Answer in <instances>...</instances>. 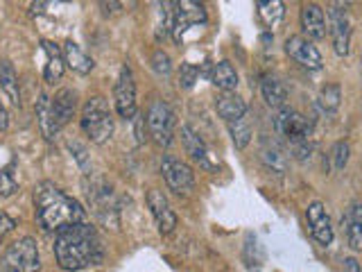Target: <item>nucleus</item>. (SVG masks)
<instances>
[{
	"instance_id": "f257e3e1",
	"label": "nucleus",
	"mask_w": 362,
	"mask_h": 272,
	"mask_svg": "<svg viewBox=\"0 0 362 272\" xmlns=\"http://www.w3.org/2000/svg\"><path fill=\"white\" fill-rule=\"evenodd\" d=\"M55 259L66 272H79L105 261V243L88 223L70 225L55 234Z\"/></svg>"
},
{
	"instance_id": "f03ea898",
	"label": "nucleus",
	"mask_w": 362,
	"mask_h": 272,
	"mask_svg": "<svg viewBox=\"0 0 362 272\" xmlns=\"http://www.w3.org/2000/svg\"><path fill=\"white\" fill-rule=\"evenodd\" d=\"M34 209L36 225L43 232H62L70 225H82L88 220L86 209L75 197L64 193L53 182H41L34 188Z\"/></svg>"
},
{
	"instance_id": "7ed1b4c3",
	"label": "nucleus",
	"mask_w": 362,
	"mask_h": 272,
	"mask_svg": "<svg viewBox=\"0 0 362 272\" xmlns=\"http://www.w3.org/2000/svg\"><path fill=\"white\" fill-rule=\"evenodd\" d=\"M84 134L91 138L93 143H107L114 134V116L109 109L107 100L102 95H93L86 100V105L82 109V119H79Z\"/></svg>"
},
{
	"instance_id": "20e7f679",
	"label": "nucleus",
	"mask_w": 362,
	"mask_h": 272,
	"mask_svg": "<svg viewBox=\"0 0 362 272\" xmlns=\"http://www.w3.org/2000/svg\"><path fill=\"white\" fill-rule=\"evenodd\" d=\"M0 270L3 272H39L41 270V256L36 240L32 236H23L14 240L12 245L0 256Z\"/></svg>"
},
{
	"instance_id": "39448f33",
	"label": "nucleus",
	"mask_w": 362,
	"mask_h": 272,
	"mask_svg": "<svg viewBox=\"0 0 362 272\" xmlns=\"http://www.w3.org/2000/svg\"><path fill=\"white\" fill-rule=\"evenodd\" d=\"M147 134L159 148H170L174 141V112L166 100L154 98L145 112Z\"/></svg>"
},
{
	"instance_id": "423d86ee",
	"label": "nucleus",
	"mask_w": 362,
	"mask_h": 272,
	"mask_svg": "<svg viewBox=\"0 0 362 272\" xmlns=\"http://www.w3.org/2000/svg\"><path fill=\"white\" fill-rule=\"evenodd\" d=\"M272 125H274V134L285 138L290 145L310 141V136H313V123L299 112H294L292 107H281Z\"/></svg>"
},
{
	"instance_id": "0eeeda50",
	"label": "nucleus",
	"mask_w": 362,
	"mask_h": 272,
	"mask_svg": "<svg viewBox=\"0 0 362 272\" xmlns=\"http://www.w3.org/2000/svg\"><path fill=\"white\" fill-rule=\"evenodd\" d=\"M114 105L116 112L125 121H134L138 114V102H136V82L134 73H131L129 64H122L120 73H118L116 86H114Z\"/></svg>"
},
{
	"instance_id": "6e6552de",
	"label": "nucleus",
	"mask_w": 362,
	"mask_h": 272,
	"mask_svg": "<svg viewBox=\"0 0 362 272\" xmlns=\"http://www.w3.org/2000/svg\"><path fill=\"white\" fill-rule=\"evenodd\" d=\"M161 175H164L168 188L177 195H190L195 190V173L186 161L168 154L161 161Z\"/></svg>"
},
{
	"instance_id": "1a4fd4ad",
	"label": "nucleus",
	"mask_w": 362,
	"mask_h": 272,
	"mask_svg": "<svg viewBox=\"0 0 362 272\" xmlns=\"http://www.w3.org/2000/svg\"><path fill=\"white\" fill-rule=\"evenodd\" d=\"M328 30L333 36V48L339 57L349 55V41H351V16L349 5L335 3L328 7Z\"/></svg>"
},
{
	"instance_id": "9d476101",
	"label": "nucleus",
	"mask_w": 362,
	"mask_h": 272,
	"mask_svg": "<svg viewBox=\"0 0 362 272\" xmlns=\"http://www.w3.org/2000/svg\"><path fill=\"white\" fill-rule=\"evenodd\" d=\"M206 18H209V14H206V7L202 3H190V0L177 3V7H174V27H172L174 41L181 43L190 27L206 25Z\"/></svg>"
},
{
	"instance_id": "9b49d317",
	"label": "nucleus",
	"mask_w": 362,
	"mask_h": 272,
	"mask_svg": "<svg viewBox=\"0 0 362 272\" xmlns=\"http://www.w3.org/2000/svg\"><path fill=\"white\" fill-rule=\"evenodd\" d=\"M181 143H183V148H186V152L190 154V159H193L195 164H199V168H204V171H209V173H216L220 168L216 154L211 152L206 141L190 127V125H181Z\"/></svg>"
},
{
	"instance_id": "f8f14e48",
	"label": "nucleus",
	"mask_w": 362,
	"mask_h": 272,
	"mask_svg": "<svg viewBox=\"0 0 362 272\" xmlns=\"http://www.w3.org/2000/svg\"><path fill=\"white\" fill-rule=\"evenodd\" d=\"M306 220H308L313 238L320 243V245L328 247L335 238V230H333V223H331V216L326 211V204H324L322 200L310 202L306 209Z\"/></svg>"
},
{
	"instance_id": "ddd939ff",
	"label": "nucleus",
	"mask_w": 362,
	"mask_h": 272,
	"mask_svg": "<svg viewBox=\"0 0 362 272\" xmlns=\"http://www.w3.org/2000/svg\"><path fill=\"white\" fill-rule=\"evenodd\" d=\"M285 53L290 55V60H294L306 71H322V66H324L322 53L313 46V41H308L306 36H301V34L287 36Z\"/></svg>"
},
{
	"instance_id": "4468645a",
	"label": "nucleus",
	"mask_w": 362,
	"mask_h": 272,
	"mask_svg": "<svg viewBox=\"0 0 362 272\" xmlns=\"http://www.w3.org/2000/svg\"><path fill=\"white\" fill-rule=\"evenodd\" d=\"M147 207H150L154 220H157V227L159 232L164 234V236H168V234L174 232L177 227V213L172 211V207H170V200L166 197V193L161 188H150L147 190Z\"/></svg>"
},
{
	"instance_id": "2eb2a0df",
	"label": "nucleus",
	"mask_w": 362,
	"mask_h": 272,
	"mask_svg": "<svg viewBox=\"0 0 362 272\" xmlns=\"http://www.w3.org/2000/svg\"><path fill=\"white\" fill-rule=\"evenodd\" d=\"M299 21H301V30L308 36V41H322L326 39V14L317 3H306L301 7V14H299Z\"/></svg>"
},
{
	"instance_id": "dca6fc26",
	"label": "nucleus",
	"mask_w": 362,
	"mask_h": 272,
	"mask_svg": "<svg viewBox=\"0 0 362 272\" xmlns=\"http://www.w3.org/2000/svg\"><path fill=\"white\" fill-rule=\"evenodd\" d=\"M41 50H43V55H46V66H43V79H46L48 84H57L59 79L64 77V71H66V62H64L62 48H59L55 41L43 39L41 41Z\"/></svg>"
},
{
	"instance_id": "f3484780",
	"label": "nucleus",
	"mask_w": 362,
	"mask_h": 272,
	"mask_svg": "<svg viewBox=\"0 0 362 272\" xmlns=\"http://www.w3.org/2000/svg\"><path fill=\"white\" fill-rule=\"evenodd\" d=\"M258 157H261L263 166L268 168L270 173L283 175L287 171V154L279 145V141H274V138H270V136L263 138L261 148H258Z\"/></svg>"
},
{
	"instance_id": "a211bd4d",
	"label": "nucleus",
	"mask_w": 362,
	"mask_h": 272,
	"mask_svg": "<svg viewBox=\"0 0 362 272\" xmlns=\"http://www.w3.org/2000/svg\"><path fill=\"white\" fill-rule=\"evenodd\" d=\"M342 230L349 245L356 252H362V202H351V207L342 216Z\"/></svg>"
},
{
	"instance_id": "6ab92c4d",
	"label": "nucleus",
	"mask_w": 362,
	"mask_h": 272,
	"mask_svg": "<svg viewBox=\"0 0 362 272\" xmlns=\"http://www.w3.org/2000/svg\"><path fill=\"white\" fill-rule=\"evenodd\" d=\"M86 195H88V202L93 204L95 216H98L100 220H105V223H109V211H112V213L118 211L116 202H114L112 186H107L105 182H100L98 186H91V188H88Z\"/></svg>"
},
{
	"instance_id": "aec40b11",
	"label": "nucleus",
	"mask_w": 362,
	"mask_h": 272,
	"mask_svg": "<svg viewBox=\"0 0 362 272\" xmlns=\"http://www.w3.org/2000/svg\"><path fill=\"white\" fill-rule=\"evenodd\" d=\"M62 53H64L66 66H68L70 71H75L77 75H88V73L95 69V62L84 53L82 46H79V43H75L73 39H68V41L64 43Z\"/></svg>"
},
{
	"instance_id": "412c9836",
	"label": "nucleus",
	"mask_w": 362,
	"mask_h": 272,
	"mask_svg": "<svg viewBox=\"0 0 362 272\" xmlns=\"http://www.w3.org/2000/svg\"><path fill=\"white\" fill-rule=\"evenodd\" d=\"M216 109H218L220 119L227 123H233V121L242 119V116H247V102L242 100L235 91L220 93L216 98Z\"/></svg>"
},
{
	"instance_id": "4be33fe9",
	"label": "nucleus",
	"mask_w": 362,
	"mask_h": 272,
	"mask_svg": "<svg viewBox=\"0 0 362 272\" xmlns=\"http://www.w3.org/2000/svg\"><path fill=\"white\" fill-rule=\"evenodd\" d=\"M36 121H39V129L46 141H53L59 134V127L53 114V98L46 93H41L39 100H36Z\"/></svg>"
},
{
	"instance_id": "5701e85b",
	"label": "nucleus",
	"mask_w": 362,
	"mask_h": 272,
	"mask_svg": "<svg viewBox=\"0 0 362 272\" xmlns=\"http://www.w3.org/2000/svg\"><path fill=\"white\" fill-rule=\"evenodd\" d=\"M75 109H77V93L73 89H62L55 93L53 98V114H55V121H57V127L62 129L66 123H68L73 116H75Z\"/></svg>"
},
{
	"instance_id": "b1692460",
	"label": "nucleus",
	"mask_w": 362,
	"mask_h": 272,
	"mask_svg": "<svg viewBox=\"0 0 362 272\" xmlns=\"http://www.w3.org/2000/svg\"><path fill=\"white\" fill-rule=\"evenodd\" d=\"M211 82L218 86L222 93H231L238 89V82H240V77H238V71L233 69L231 62H218L216 66H213V71H211Z\"/></svg>"
},
{
	"instance_id": "393cba45",
	"label": "nucleus",
	"mask_w": 362,
	"mask_h": 272,
	"mask_svg": "<svg viewBox=\"0 0 362 272\" xmlns=\"http://www.w3.org/2000/svg\"><path fill=\"white\" fill-rule=\"evenodd\" d=\"M254 7H256L258 21H261L263 27H268V30H276L285 16L283 3H279V0H258Z\"/></svg>"
},
{
	"instance_id": "a878e982",
	"label": "nucleus",
	"mask_w": 362,
	"mask_h": 272,
	"mask_svg": "<svg viewBox=\"0 0 362 272\" xmlns=\"http://www.w3.org/2000/svg\"><path fill=\"white\" fill-rule=\"evenodd\" d=\"M261 93H263V100L268 102L270 107H274V109L285 107L287 89H285V84L281 82L279 77H274V75H263V79H261Z\"/></svg>"
},
{
	"instance_id": "bb28decb",
	"label": "nucleus",
	"mask_w": 362,
	"mask_h": 272,
	"mask_svg": "<svg viewBox=\"0 0 362 272\" xmlns=\"http://www.w3.org/2000/svg\"><path fill=\"white\" fill-rule=\"evenodd\" d=\"M0 89L7 95V100L12 102L14 107L21 105V91H18V75L14 71V66L10 62L0 64Z\"/></svg>"
},
{
	"instance_id": "cd10ccee",
	"label": "nucleus",
	"mask_w": 362,
	"mask_h": 272,
	"mask_svg": "<svg viewBox=\"0 0 362 272\" xmlns=\"http://www.w3.org/2000/svg\"><path fill=\"white\" fill-rule=\"evenodd\" d=\"M229 125V134H231V141L235 145V150H245L249 141H251V125L247 121V116H242V119L233 121V123H227Z\"/></svg>"
},
{
	"instance_id": "c85d7f7f",
	"label": "nucleus",
	"mask_w": 362,
	"mask_h": 272,
	"mask_svg": "<svg viewBox=\"0 0 362 272\" xmlns=\"http://www.w3.org/2000/svg\"><path fill=\"white\" fill-rule=\"evenodd\" d=\"M317 100H320V107L326 114H335L339 105H342V89H339V84H326L320 91V98Z\"/></svg>"
},
{
	"instance_id": "c756f323",
	"label": "nucleus",
	"mask_w": 362,
	"mask_h": 272,
	"mask_svg": "<svg viewBox=\"0 0 362 272\" xmlns=\"http://www.w3.org/2000/svg\"><path fill=\"white\" fill-rule=\"evenodd\" d=\"M14 171H16V161H12L10 166L0 171V197H12L18 193V182Z\"/></svg>"
},
{
	"instance_id": "7c9ffc66",
	"label": "nucleus",
	"mask_w": 362,
	"mask_h": 272,
	"mask_svg": "<svg viewBox=\"0 0 362 272\" xmlns=\"http://www.w3.org/2000/svg\"><path fill=\"white\" fill-rule=\"evenodd\" d=\"M349 154H351V148L346 141H337L333 145V150H331V159H333V168L335 171H342V168L349 164Z\"/></svg>"
},
{
	"instance_id": "2f4dec72",
	"label": "nucleus",
	"mask_w": 362,
	"mask_h": 272,
	"mask_svg": "<svg viewBox=\"0 0 362 272\" xmlns=\"http://www.w3.org/2000/svg\"><path fill=\"white\" fill-rule=\"evenodd\" d=\"M197 77H199V71L195 64H188V62L181 64V69H179V86L181 89H193Z\"/></svg>"
},
{
	"instance_id": "473e14b6",
	"label": "nucleus",
	"mask_w": 362,
	"mask_h": 272,
	"mask_svg": "<svg viewBox=\"0 0 362 272\" xmlns=\"http://www.w3.org/2000/svg\"><path fill=\"white\" fill-rule=\"evenodd\" d=\"M290 152H292V157L299 161V164H310L313 152H315V145H313V141L294 143V145H290Z\"/></svg>"
},
{
	"instance_id": "72a5a7b5",
	"label": "nucleus",
	"mask_w": 362,
	"mask_h": 272,
	"mask_svg": "<svg viewBox=\"0 0 362 272\" xmlns=\"http://www.w3.org/2000/svg\"><path fill=\"white\" fill-rule=\"evenodd\" d=\"M152 69L157 71L159 75H170V73H172V62H170V55L164 53V50H154Z\"/></svg>"
},
{
	"instance_id": "f704fd0d",
	"label": "nucleus",
	"mask_w": 362,
	"mask_h": 272,
	"mask_svg": "<svg viewBox=\"0 0 362 272\" xmlns=\"http://www.w3.org/2000/svg\"><path fill=\"white\" fill-rule=\"evenodd\" d=\"M14 230H16V220H14L10 213H0V243L5 240L7 234H12Z\"/></svg>"
},
{
	"instance_id": "c9c22d12",
	"label": "nucleus",
	"mask_w": 362,
	"mask_h": 272,
	"mask_svg": "<svg viewBox=\"0 0 362 272\" xmlns=\"http://www.w3.org/2000/svg\"><path fill=\"white\" fill-rule=\"evenodd\" d=\"M68 148H70V152H75V159L79 161V166H82L84 171H88V166H86V150L82 148V145H79L77 141H70Z\"/></svg>"
},
{
	"instance_id": "e433bc0d",
	"label": "nucleus",
	"mask_w": 362,
	"mask_h": 272,
	"mask_svg": "<svg viewBox=\"0 0 362 272\" xmlns=\"http://www.w3.org/2000/svg\"><path fill=\"white\" fill-rule=\"evenodd\" d=\"M134 123H136V138H138V143H143L145 141V116H134Z\"/></svg>"
},
{
	"instance_id": "4c0bfd02",
	"label": "nucleus",
	"mask_w": 362,
	"mask_h": 272,
	"mask_svg": "<svg viewBox=\"0 0 362 272\" xmlns=\"http://www.w3.org/2000/svg\"><path fill=\"white\" fill-rule=\"evenodd\" d=\"M7 127H10V114H7L5 105L0 102V132H5Z\"/></svg>"
},
{
	"instance_id": "58836bf2",
	"label": "nucleus",
	"mask_w": 362,
	"mask_h": 272,
	"mask_svg": "<svg viewBox=\"0 0 362 272\" xmlns=\"http://www.w3.org/2000/svg\"><path fill=\"white\" fill-rule=\"evenodd\" d=\"M360 75H362V60H360Z\"/></svg>"
},
{
	"instance_id": "ea45409f",
	"label": "nucleus",
	"mask_w": 362,
	"mask_h": 272,
	"mask_svg": "<svg viewBox=\"0 0 362 272\" xmlns=\"http://www.w3.org/2000/svg\"><path fill=\"white\" fill-rule=\"evenodd\" d=\"M360 272H362V266H360Z\"/></svg>"
}]
</instances>
